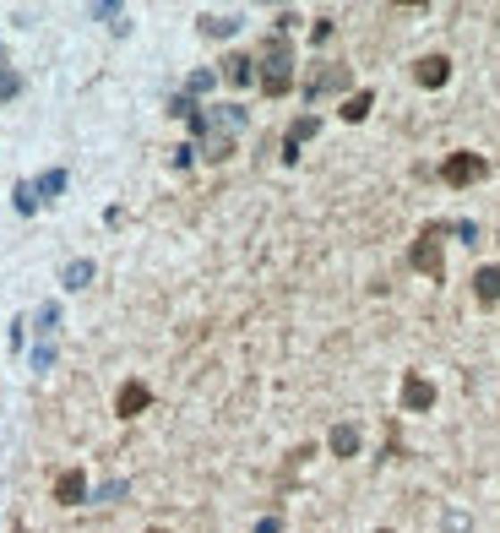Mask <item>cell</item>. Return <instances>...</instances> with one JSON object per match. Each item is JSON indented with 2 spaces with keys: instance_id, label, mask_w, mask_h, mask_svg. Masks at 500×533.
<instances>
[{
  "instance_id": "8",
  "label": "cell",
  "mask_w": 500,
  "mask_h": 533,
  "mask_svg": "<svg viewBox=\"0 0 500 533\" xmlns=\"http://www.w3.org/2000/svg\"><path fill=\"white\" fill-rule=\"evenodd\" d=\"M473 294H479V305H500V266H479Z\"/></svg>"
},
{
  "instance_id": "13",
  "label": "cell",
  "mask_w": 500,
  "mask_h": 533,
  "mask_svg": "<svg viewBox=\"0 0 500 533\" xmlns=\"http://www.w3.org/2000/svg\"><path fill=\"white\" fill-rule=\"evenodd\" d=\"M93 283V261H71L65 266V289H88Z\"/></svg>"
},
{
  "instance_id": "11",
  "label": "cell",
  "mask_w": 500,
  "mask_h": 533,
  "mask_svg": "<svg viewBox=\"0 0 500 533\" xmlns=\"http://www.w3.org/2000/svg\"><path fill=\"white\" fill-rule=\"evenodd\" d=\"M250 65H256L250 55H229V60H224V77H229L234 88H240V82H250V77H256V72H250Z\"/></svg>"
},
{
  "instance_id": "16",
  "label": "cell",
  "mask_w": 500,
  "mask_h": 533,
  "mask_svg": "<svg viewBox=\"0 0 500 533\" xmlns=\"http://www.w3.org/2000/svg\"><path fill=\"white\" fill-rule=\"evenodd\" d=\"M55 321H60V310H55V305H38V316H33V332H38V338H49V332H55Z\"/></svg>"
},
{
  "instance_id": "14",
  "label": "cell",
  "mask_w": 500,
  "mask_h": 533,
  "mask_svg": "<svg viewBox=\"0 0 500 533\" xmlns=\"http://www.w3.org/2000/svg\"><path fill=\"white\" fill-rule=\"evenodd\" d=\"M234 28H240V17H201V33L207 38H229Z\"/></svg>"
},
{
  "instance_id": "19",
  "label": "cell",
  "mask_w": 500,
  "mask_h": 533,
  "mask_svg": "<svg viewBox=\"0 0 500 533\" xmlns=\"http://www.w3.org/2000/svg\"><path fill=\"white\" fill-rule=\"evenodd\" d=\"M38 207V190L33 185H17V213H33Z\"/></svg>"
},
{
  "instance_id": "15",
  "label": "cell",
  "mask_w": 500,
  "mask_h": 533,
  "mask_svg": "<svg viewBox=\"0 0 500 533\" xmlns=\"http://www.w3.org/2000/svg\"><path fill=\"white\" fill-rule=\"evenodd\" d=\"M370 104H376L370 93H353V98H343V120H365V114H370Z\"/></svg>"
},
{
  "instance_id": "17",
  "label": "cell",
  "mask_w": 500,
  "mask_h": 533,
  "mask_svg": "<svg viewBox=\"0 0 500 533\" xmlns=\"http://www.w3.org/2000/svg\"><path fill=\"white\" fill-rule=\"evenodd\" d=\"M33 190H38V196H55V190H65V169H49L44 180H33Z\"/></svg>"
},
{
  "instance_id": "18",
  "label": "cell",
  "mask_w": 500,
  "mask_h": 533,
  "mask_svg": "<svg viewBox=\"0 0 500 533\" xmlns=\"http://www.w3.org/2000/svg\"><path fill=\"white\" fill-rule=\"evenodd\" d=\"M22 93V77L12 72V65H0V98H17Z\"/></svg>"
},
{
  "instance_id": "2",
  "label": "cell",
  "mask_w": 500,
  "mask_h": 533,
  "mask_svg": "<svg viewBox=\"0 0 500 533\" xmlns=\"http://www.w3.org/2000/svg\"><path fill=\"white\" fill-rule=\"evenodd\" d=\"M441 240H446V229H441V224H430V229L413 240V250H408V266H413V273H424V278H446Z\"/></svg>"
},
{
  "instance_id": "1",
  "label": "cell",
  "mask_w": 500,
  "mask_h": 533,
  "mask_svg": "<svg viewBox=\"0 0 500 533\" xmlns=\"http://www.w3.org/2000/svg\"><path fill=\"white\" fill-rule=\"evenodd\" d=\"M256 77H261V93L267 98H283V93L294 88V44L283 38V33H272L261 44V72Z\"/></svg>"
},
{
  "instance_id": "10",
  "label": "cell",
  "mask_w": 500,
  "mask_h": 533,
  "mask_svg": "<svg viewBox=\"0 0 500 533\" xmlns=\"http://www.w3.org/2000/svg\"><path fill=\"white\" fill-rule=\"evenodd\" d=\"M305 137H316V114H305V120H294L289 125V142H283V158H300V142Z\"/></svg>"
},
{
  "instance_id": "21",
  "label": "cell",
  "mask_w": 500,
  "mask_h": 533,
  "mask_svg": "<svg viewBox=\"0 0 500 533\" xmlns=\"http://www.w3.org/2000/svg\"><path fill=\"white\" fill-rule=\"evenodd\" d=\"M148 533H169V528H148Z\"/></svg>"
},
{
  "instance_id": "5",
  "label": "cell",
  "mask_w": 500,
  "mask_h": 533,
  "mask_svg": "<svg viewBox=\"0 0 500 533\" xmlns=\"http://www.w3.org/2000/svg\"><path fill=\"white\" fill-rule=\"evenodd\" d=\"M403 409H413V414L436 409V381H424V376H408V381H403Z\"/></svg>"
},
{
  "instance_id": "12",
  "label": "cell",
  "mask_w": 500,
  "mask_h": 533,
  "mask_svg": "<svg viewBox=\"0 0 500 533\" xmlns=\"http://www.w3.org/2000/svg\"><path fill=\"white\" fill-rule=\"evenodd\" d=\"M332 452H337V457H353V452H360V430L337 425V430H332Z\"/></svg>"
},
{
  "instance_id": "6",
  "label": "cell",
  "mask_w": 500,
  "mask_h": 533,
  "mask_svg": "<svg viewBox=\"0 0 500 533\" xmlns=\"http://www.w3.org/2000/svg\"><path fill=\"white\" fill-rule=\"evenodd\" d=\"M82 495H88V474H82V469H65V474L55 479V501H60V506H82Z\"/></svg>"
},
{
  "instance_id": "20",
  "label": "cell",
  "mask_w": 500,
  "mask_h": 533,
  "mask_svg": "<svg viewBox=\"0 0 500 533\" xmlns=\"http://www.w3.org/2000/svg\"><path fill=\"white\" fill-rule=\"evenodd\" d=\"M49 365H55V349H49V343H44V349H38V354H33V370H49Z\"/></svg>"
},
{
  "instance_id": "3",
  "label": "cell",
  "mask_w": 500,
  "mask_h": 533,
  "mask_svg": "<svg viewBox=\"0 0 500 533\" xmlns=\"http://www.w3.org/2000/svg\"><path fill=\"white\" fill-rule=\"evenodd\" d=\"M484 174H489V164H484L479 153H452V158L441 164V180H446V185H479Z\"/></svg>"
},
{
  "instance_id": "7",
  "label": "cell",
  "mask_w": 500,
  "mask_h": 533,
  "mask_svg": "<svg viewBox=\"0 0 500 533\" xmlns=\"http://www.w3.org/2000/svg\"><path fill=\"white\" fill-rule=\"evenodd\" d=\"M148 397H153V392L141 386V381H125V386H120V397H114V414H120V419H136L141 409H148Z\"/></svg>"
},
{
  "instance_id": "4",
  "label": "cell",
  "mask_w": 500,
  "mask_h": 533,
  "mask_svg": "<svg viewBox=\"0 0 500 533\" xmlns=\"http://www.w3.org/2000/svg\"><path fill=\"white\" fill-rule=\"evenodd\" d=\"M446 77H452V60H446V55H424V60L413 65V82H419V88H446Z\"/></svg>"
},
{
  "instance_id": "9",
  "label": "cell",
  "mask_w": 500,
  "mask_h": 533,
  "mask_svg": "<svg viewBox=\"0 0 500 533\" xmlns=\"http://www.w3.org/2000/svg\"><path fill=\"white\" fill-rule=\"evenodd\" d=\"M332 88H348V72H343V65H326V72H316V77L305 82V98H321V93H332Z\"/></svg>"
},
{
  "instance_id": "22",
  "label": "cell",
  "mask_w": 500,
  "mask_h": 533,
  "mask_svg": "<svg viewBox=\"0 0 500 533\" xmlns=\"http://www.w3.org/2000/svg\"><path fill=\"white\" fill-rule=\"evenodd\" d=\"M381 533H386V528H381Z\"/></svg>"
}]
</instances>
